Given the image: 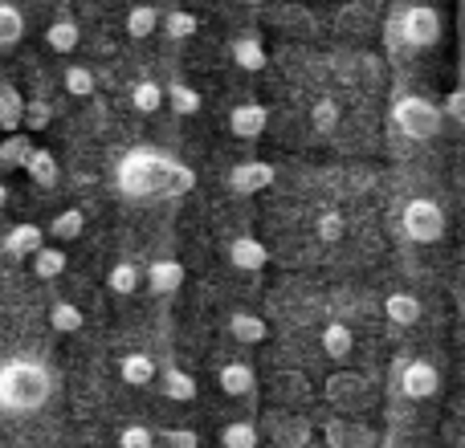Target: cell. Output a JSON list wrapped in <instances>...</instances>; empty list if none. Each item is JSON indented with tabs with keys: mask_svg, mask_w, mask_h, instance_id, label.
<instances>
[{
	"mask_svg": "<svg viewBox=\"0 0 465 448\" xmlns=\"http://www.w3.org/2000/svg\"><path fill=\"white\" fill-rule=\"evenodd\" d=\"M229 261L237 265V269H245V273H257V269L270 265V248H265L257 237H237L229 245Z\"/></svg>",
	"mask_w": 465,
	"mask_h": 448,
	"instance_id": "cell-13",
	"label": "cell"
},
{
	"mask_svg": "<svg viewBox=\"0 0 465 448\" xmlns=\"http://www.w3.org/2000/svg\"><path fill=\"white\" fill-rule=\"evenodd\" d=\"M193 168H184L176 155L160 147H131L114 168V188L127 200H168V196L193 192Z\"/></svg>",
	"mask_w": 465,
	"mask_h": 448,
	"instance_id": "cell-1",
	"label": "cell"
},
{
	"mask_svg": "<svg viewBox=\"0 0 465 448\" xmlns=\"http://www.w3.org/2000/svg\"><path fill=\"white\" fill-rule=\"evenodd\" d=\"M232 62H237V70H265V45L257 37H237L232 41Z\"/></svg>",
	"mask_w": 465,
	"mask_h": 448,
	"instance_id": "cell-23",
	"label": "cell"
},
{
	"mask_svg": "<svg viewBox=\"0 0 465 448\" xmlns=\"http://www.w3.org/2000/svg\"><path fill=\"white\" fill-rule=\"evenodd\" d=\"M384 314H388V322H392V326H417V322H420V297L396 289V294L384 297Z\"/></svg>",
	"mask_w": 465,
	"mask_h": 448,
	"instance_id": "cell-14",
	"label": "cell"
},
{
	"mask_svg": "<svg viewBox=\"0 0 465 448\" xmlns=\"http://www.w3.org/2000/svg\"><path fill=\"white\" fill-rule=\"evenodd\" d=\"M322 441L327 448H376V433L360 420H331L322 428Z\"/></svg>",
	"mask_w": 465,
	"mask_h": 448,
	"instance_id": "cell-8",
	"label": "cell"
},
{
	"mask_svg": "<svg viewBox=\"0 0 465 448\" xmlns=\"http://www.w3.org/2000/svg\"><path fill=\"white\" fill-rule=\"evenodd\" d=\"M21 114H25V98H21V90L8 86V82H0V131H5V135L21 131Z\"/></svg>",
	"mask_w": 465,
	"mask_h": 448,
	"instance_id": "cell-19",
	"label": "cell"
},
{
	"mask_svg": "<svg viewBox=\"0 0 465 448\" xmlns=\"http://www.w3.org/2000/svg\"><path fill=\"white\" fill-rule=\"evenodd\" d=\"M392 119H396V127H401V135L417 139V143H420V139L441 135V106L429 102V98H420V94L396 98Z\"/></svg>",
	"mask_w": 465,
	"mask_h": 448,
	"instance_id": "cell-3",
	"label": "cell"
},
{
	"mask_svg": "<svg viewBox=\"0 0 465 448\" xmlns=\"http://www.w3.org/2000/svg\"><path fill=\"white\" fill-rule=\"evenodd\" d=\"M163 392H168V400H176V404H193L196 400V379L180 367H168L163 371Z\"/></svg>",
	"mask_w": 465,
	"mask_h": 448,
	"instance_id": "cell-28",
	"label": "cell"
},
{
	"mask_svg": "<svg viewBox=\"0 0 465 448\" xmlns=\"http://www.w3.org/2000/svg\"><path fill=\"white\" fill-rule=\"evenodd\" d=\"M184 286V265L176 257H160V261L147 265V289L152 294H176Z\"/></svg>",
	"mask_w": 465,
	"mask_h": 448,
	"instance_id": "cell-12",
	"label": "cell"
},
{
	"mask_svg": "<svg viewBox=\"0 0 465 448\" xmlns=\"http://www.w3.org/2000/svg\"><path fill=\"white\" fill-rule=\"evenodd\" d=\"M155 444V433L147 424H127L119 433V448H152Z\"/></svg>",
	"mask_w": 465,
	"mask_h": 448,
	"instance_id": "cell-41",
	"label": "cell"
},
{
	"mask_svg": "<svg viewBox=\"0 0 465 448\" xmlns=\"http://www.w3.org/2000/svg\"><path fill=\"white\" fill-rule=\"evenodd\" d=\"M335 122H339L335 98H319V102L311 106V127H314V131H335Z\"/></svg>",
	"mask_w": 465,
	"mask_h": 448,
	"instance_id": "cell-39",
	"label": "cell"
},
{
	"mask_svg": "<svg viewBox=\"0 0 465 448\" xmlns=\"http://www.w3.org/2000/svg\"><path fill=\"white\" fill-rule=\"evenodd\" d=\"M445 114H450L453 122L465 119V94H461V90H450V98H445Z\"/></svg>",
	"mask_w": 465,
	"mask_h": 448,
	"instance_id": "cell-43",
	"label": "cell"
},
{
	"mask_svg": "<svg viewBox=\"0 0 465 448\" xmlns=\"http://www.w3.org/2000/svg\"><path fill=\"white\" fill-rule=\"evenodd\" d=\"M155 371H160V367H155V359H152V355H143V351L123 355V359H119V375H123V384H131V387L152 384Z\"/></svg>",
	"mask_w": 465,
	"mask_h": 448,
	"instance_id": "cell-18",
	"label": "cell"
},
{
	"mask_svg": "<svg viewBox=\"0 0 465 448\" xmlns=\"http://www.w3.org/2000/svg\"><path fill=\"white\" fill-rule=\"evenodd\" d=\"M401 392L409 400H433L441 392V371L433 367L429 359H412L401 367Z\"/></svg>",
	"mask_w": 465,
	"mask_h": 448,
	"instance_id": "cell-6",
	"label": "cell"
},
{
	"mask_svg": "<svg viewBox=\"0 0 465 448\" xmlns=\"http://www.w3.org/2000/svg\"><path fill=\"white\" fill-rule=\"evenodd\" d=\"M155 29H160V13H155V5H135L127 13V37H152Z\"/></svg>",
	"mask_w": 465,
	"mask_h": 448,
	"instance_id": "cell-32",
	"label": "cell"
},
{
	"mask_svg": "<svg viewBox=\"0 0 465 448\" xmlns=\"http://www.w3.org/2000/svg\"><path fill=\"white\" fill-rule=\"evenodd\" d=\"M21 37H25V16H21V8H16V5H5V0H0V49L16 45Z\"/></svg>",
	"mask_w": 465,
	"mask_h": 448,
	"instance_id": "cell-31",
	"label": "cell"
},
{
	"mask_svg": "<svg viewBox=\"0 0 465 448\" xmlns=\"http://www.w3.org/2000/svg\"><path fill=\"white\" fill-rule=\"evenodd\" d=\"M131 106H135L139 114H155L163 106V86L152 78H139L135 86H131Z\"/></svg>",
	"mask_w": 465,
	"mask_h": 448,
	"instance_id": "cell-25",
	"label": "cell"
},
{
	"mask_svg": "<svg viewBox=\"0 0 465 448\" xmlns=\"http://www.w3.org/2000/svg\"><path fill=\"white\" fill-rule=\"evenodd\" d=\"M54 395V375L37 359H5L0 363V408L5 412H37Z\"/></svg>",
	"mask_w": 465,
	"mask_h": 448,
	"instance_id": "cell-2",
	"label": "cell"
},
{
	"mask_svg": "<svg viewBox=\"0 0 465 448\" xmlns=\"http://www.w3.org/2000/svg\"><path fill=\"white\" fill-rule=\"evenodd\" d=\"M160 24L168 29V37H176V41L196 37V29H201V21H196L193 13H184V8H172L168 16H160Z\"/></svg>",
	"mask_w": 465,
	"mask_h": 448,
	"instance_id": "cell-35",
	"label": "cell"
},
{
	"mask_svg": "<svg viewBox=\"0 0 465 448\" xmlns=\"http://www.w3.org/2000/svg\"><path fill=\"white\" fill-rule=\"evenodd\" d=\"M62 86L70 90L74 98H90L98 90V78H94V70H90V65H70V70L62 73Z\"/></svg>",
	"mask_w": 465,
	"mask_h": 448,
	"instance_id": "cell-33",
	"label": "cell"
},
{
	"mask_svg": "<svg viewBox=\"0 0 465 448\" xmlns=\"http://www.w3.org/2000/svg\"><path fill=\"white\" fill-rule=\"evenodd\" d=\"M217 384H221V392L237 400V395H253L257 375H253V367H249V363H225V367H221V375H217Z\"/></svg>",
	"mask_w": 465,
	"mask_h": 448,
	"instance_id": "cell-15",
	"label": "cell"
},
{
	"mask_svg": "<svg viewBox=\"0 0 465 448\" xmlns=\"http://www.w3.org/2000/svg\"><path fill=\"white\" fill-rule=\"evenodd\" d=\"M29 151H33V139L25 135V131H13V135H5V143H0V163H5V168H21Z\"/></svg>",
	"mask_w": 465,
	"mask_h": 448,
	"instance_id": "cell-34",
	"label": "cell"
},
{
	"mask_svg": "<svg viewBox=\"0 0 465 448\" xmlns=\"http://www.w3.org/2000/svg\"><path fill=\"white\" fill-rule=\"evenodd\" d=\"M265 428H270V436H273V444L278 448H306L311 444V436H314L311 420L294 416V412H273V416L265 420Z\"/></svg>",
	"mask_w": 465,
	"mask_h": 448,
	"instance_id": "cell-7",
	"label": "cell"
},
{
	"mask_svg": "<svg viewBox=\"0 0 465 448\" xmlns=\"http://www.w3.org/2000/svg\"><path fill=\"white\" fill-rule=\"evenodd\" d=\"M265 122H270V111H265L262 102H237L232 106V114H229V131L237 139H262V131H265Z\"/></svg>",
	"mask_w": 465,
	"mask_h": 448,
	"instance_id": "cell-10",
	"label": "cell"
},
{
	"mask_svg": "<svg viewBox=\"0 0 465 448\" xmlns=\"http://www.w3.org/2000/svg\"><path fill=\"white\" fill-rule=\"evenodd\" d=\"M49 119H54V111H49V102H25L21 131H25V135H37V131H45V127H49Z\"/></svg>",
	"mask_w": 465,
	"mask_h": 448,
	"instance_id": "cell-38",
	"label": "cell"
},
{
	"mask_svg": "<svg viewBox=\"0 0 465 448\" xmlns=\"http://www.w3.org/2000/svg\"><path fill=\"white\" fill-rule=\"evenodd\" d=\"M314 232H319V240H343V232H347V220L339 217V212H322L319 220H314Z\"/></svg>",
	"mask_w": 465,
	"mask_h": 448,
	"instance_id": "cell-40",
	"label": "cell"
},
{
	"mask_svg": "<svg viewBox=\"0 0 465 448\" xmlns=\"http://www.w3.org/2000/svg\"><path fill=\"white\" fill-rule=\"evenodd\" d=\"M401 229L412 245H437L445 237V209L437 200H409L404 204V217H401Z\"/></svg>",
	"mask_w": 465,
	"mask_h": 448,
	"instance_id": "cell-4",
	"label": "cell"
},
{
	"mask_svg": "<svg viewBox=\"0 0 465 448\" xmlns=\"http://www.w3.org/2000/svg\"><path fill=\"white\" fill-rule=\"evenodd\" d=\"M401 33L412 49H433L445 33V21L433 5H412L409 13L401 16Z\"/></svg>",
	"mask_w": 465,
	"mask_h": 448,
	"instance_id": "cell-5",
	"label": "cell"
},
{
	"mask_svg": "<svg viewBox=\"0 0 465 448\" xmlns=\"http://www.w3.org/2000/svg\"><path fill=\"white\" fill-rule=\"evenodd\" d=\"M319 343H322V355H327V359L343 363L347 355H351V346H355V335H351V326H347V322H327Z\"/></svg>",
	"mask_w": 465,
	"mask_h": 448,
	"instance_id": "cell-16",
	"label": "cell"
},
{
	"mask_svg": "<svg viewBox=\"0 0 465 448\" xmlns=\"http://www.w3.org/2000/svg\"><path fill=\"white\" fill-rule=\"evenodd\" d=\"M82 229H86V217H82V209H65V212H57V217L49 220L45 232L54 240H78Z\"/></svg>",
	"mask_w": 465,
	"mask_h": 448,
	"instance_id": "cell-29",
	"label": "cell"
},
{
	"mask_svg": "<svg viewBox=\"0 0 465 448\" xmlns=\"http://www.w3.org/2000/svg\"><path fill=\"white\" fill-rule=\"evenodd\" d=\"M41 245H45V232H41L37 224H16V229L5 237L8 257H29V253H37Z\"/></svg>",
	"mask_w": 465,
	"mask_h": 448,
	"instance_id": "cell-20",
	"label": "cell"
},
{
	"mask_svg": "<svg viewBox=\"0 0 465 448\" xmlns=\"http://www.w3.org/2000/svg\"><path fill=\"white\" fill-rule=\"evenodd\" d=\"M78 41H82V33H78V24L74 21H54L45 29V45L54 49V54H74Z\"/></svg>",
	"mask_w": 465,
	"mask_h": 448,
	"instance_id": "cell-27",
	"label": "cell"
},
{
	"mask_svg": "<svg viewBox=\"0 0 465 448\" xmlns=\"http://www.w3.org/2000/svg\"><path fill=\"white\" fill-rule=\"evenodd\" d=\"M327 400L339 404V408H351V404H360L363 395H368V384H363V375H355V371H335V375L327 379Z\"/></svg>",
	"mask_w": 465,
	"mask_h": 448,
	"instance_id": "cell-11",
	"label": "cell"
},
{
	"mask_svg": "<svg viewBox=\"0 0 465 448\" xmlns=\"http://www.w3.org/2000/svg\"><path fill=\"white\" fill-rule=\"evenodd\" d=\"M221 444L225 448H257V424H249V420H232V424L221 428Z\"/></svg>",
	"mask_w": 465,
	"mask_h": 448,
	"instance_id": "cell-36",
	"label": "cell"
},
{
	"mask_svg": "<svg viewBox=\"0 0 465 448\" xmlns=\"http://www.w3.org/2000/svg\"><path fill=\"white\" fill-rule=\"evenodd\" d=\"M21 168L29 171L33 184H41V188H54L57 184V160H54V151H45V147H33V151L25 155Z\"/></svg>",
	"mask_w": 465,
	"mask_h": 448,
	"instance_id": "cell-17",
	"label": "cell"
},
{
	"mask_svg": "<svg viewBox=\"0 0 465 448\" xmlns=\"http://www.w3.org/2000/svg\"><path fill=\"white\" fill-rule=\"evenodd\" d=\"M29 261H33V273H37L41 281H54V278H62L65 273V253L62 248H54V245H41L37 253H29Z\"/></svg>",
	"mask_w": 465,
	"mask_h": 448,
	"instance_id": "cell-22",
	"label": "cell"
},
{
	"mask_svg": "<svg viewBox=\"0 0 465 448\" xmlns=\"http://www.w3.org/2000/svg\"><path fill=\"white\" fill-rule=\"evenodd\" d=\"M106 289H111V294H119V297L135 294V289H139V265L135 261H114L111 273H106Z\"/></svg>",
	"mask_w": 465,
	"mask_h": 448,
	"instance_id": "cell-26",
	"label": "cell"
},
{
	"mask_svg": "<svg viewBox=\"0 0 465 448\" xmlns=\"http://www.w3.org/2000/svg\"><path fill=\"white\" fill-rule=\"evenodd\" d=\"M5 204H8V188L0 184V212H5Z\"/></svg>",
	"mask_w": 465,
	"mask_h": 448,
	"instance_id": "cell-44",
	"label": "cell"
},
{
	"mask_svg": "<svg viewBox=\"0 0 465 448\" xmlns=\"http://www.w3.org/2000/svg\"><path fill=\"white\" fill-rule=\"evenodd\" d=\"M270 387L278 400H306V395H311V379H306L302 371H278V375L270 379Z\"/></svg>",
	"mask_w": 465,
	"mask_h": 448,
	"instance_id": "cell-24",
	"label": "cell"
},
{
	"mask_svg": "<svg viewBox=\"0 0 465 448\" xmlns=\"http://www.w3.org/2000/svg\"><path fill=\"white\" fill-rule=\"evenodd\" d=\"M82 310L74 302H54V310H49V326L62 330V335H74V330H82Z\"/></svg>",
	"mask_w": 465,
	"mask_h": 448,
	"instance_id": "cell-37",
	"label": "cell"
},
{
	"mask_svg": "<svg viewBox=\"0 0 465 448\" xmlns=\"http://www.w3.org/2000/svg\"><path fill=\"white\" fill-rule=\"evenodd\" d=\"M229 335L237 338V343L257 346V343H265V338H270V326H265L257 314H232V318H229Z\"/></svg>",
	"mask_w": 465,
	"mask_h": 448,
	"instance_id": "cell-21",
	"label": "cell"
},
{
	"mask_svg": "<svg viewBox=\"0 0 465 448\" xmlns=\"http://www.w3.org/2000/svg\"><path fill=\"white\" fill-rule=\"evenodd\" d=\"M163 448H201V436L193 428H168L163 433Z\"/></svg>",
	"mask_w": 465,
	"mask_h": 448,
	"instance_id": "cell-42",
	"label": "cell"
},
{
	"mask_svg": "<svg viewBox=\"0 0 465 448\" xmlns=\"http://www.w3.org/2000/svg\"><path fill=\"white\" fill-rule=\"evenodd\" d=\"M163 102H172V111L176 114H201L204 98L196 94L193 86H184V82H172V86H163Z\"/></svg>",
	"mask_w": 465,
	"mask_h": 448,
	"instance_id": "cell-30",
	"label": "cell"
},
{
	"mask_svg": "<svg viewBox=\"0 0 465 448\" xmlns=\"http://www.w3.org/2000/svg\"><path fill=\"white\" fill-rule=\"evenodd\" d=\"M241 5H265V0H241Z\"/></svg>",
	"mask_w": 465,
	"mask_h": 448,
	"instance_id": "cell-45",
	"label": "cell"
},
{
	"mask_svg": "<svg viewBox=\"0 0 465 448\" xmlns=\"http://www.w3.org/2000/svg\"><path fill=\"white\" fill-rule=\"evenodd\" d=\"M270 184H273V168L270 163H262V160L237 163V168L229 171V188L237 196H253V192H262V188H270Z\"/></svg>",
	"mask_w": 465,
	"mask_h": 448,
	"instance_id": "cell-9",
	"label": "cell"
}]
</instances>
